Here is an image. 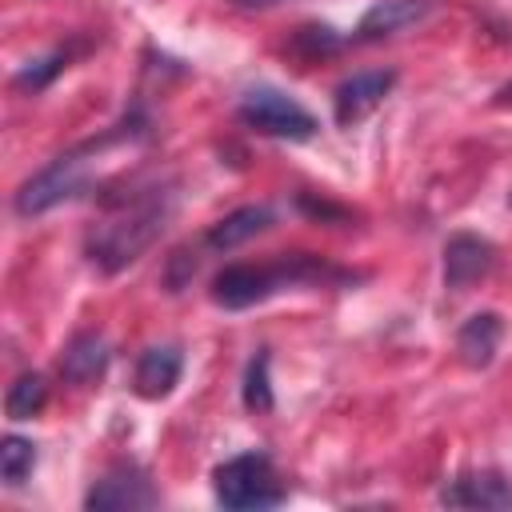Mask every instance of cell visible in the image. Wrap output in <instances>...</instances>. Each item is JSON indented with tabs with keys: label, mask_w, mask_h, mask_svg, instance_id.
<instances>
[{
	"label": "cell",
	"mask_w": 512,
	"mask_h": 512,
	"mask_svg": "<svg viewBox=\"0 0 512 512\" xmlns=\"http://www.w3.org/2000/svg\"><path fill=\"white\" fill-rule=\"evenodd\" d=\"M176 212V196L168 188H148L132 200H120L84 240V252L88 260L104 272V276H116L124 272L128 264H136L156 240L160 232L168 228Z\"/></svg>",
	"instance_id": "obj_1"
},
{
	"label": "cell",
	"mask_w": 512,
	"mask_h": 512,
	"mask_svg": "<svg viewBox=\"0 0 512 512\" xmlns=\"http://www.w3.org/2000/svg\"><path fill=\"white\" fill-rule=\"evenodd\" d=\"M324 280H348V272L340 268H328L320 256H308V252H292V256H280L272 264H228L212 276V300L228 312H240V308H252L284 288H296V284H324Z\"/></svg>",
	"instance_id": "obj_2"
},
{
	"label": "cell",
	"mask_w": 512,
	"mask_h": 512,
	"mask_svg": "<svg viewBox=\"0 0 512 512\" xmlns=\"http://www.w3.org/2000/svg\"><path fill=\"white\" fill-rule=\"evenodd\" d=\"M212 496L228 512H260V508H280L288 500L268 452H240L212 472Z\"/></svg>",
	"instance_id": "obj_3"
},
{
	"label": "cell",
	"mask_w": 512,
	"mask_h": 512,
	"mask_svg": "<svg viewBox=\"0 0 512 512\" xmlns=\"http://www.w3.org/2000/svg\"><path fill=\"white\" fill-rule=\"evenodd\" d=\"M92 152H96V140H92V144H80V148H72V152H60V156L48 160L36 176H28V180L16 188V196H12L16 216H44V212H52L56 204L80 196V192L88 188V168H92L88 156H92Z\"/></svg>",
	"instance_id": "obj_4"
},
{
	"label": "cell",
	"mask_w": 512,
	"mask_h": 512,
	"mask_svg": "<svg viewBox=\"0 0 512 512\" xmlns=\"http://www.w3.org/2000/svg\"><path fill=\"white\" fill-rule=\"evenodd\" d=\"M240 120L248 124V128H256L260 136H272V140H312L316 136V116L300 104V100H292L288 92H280V88H268V84H260V88H248L244 96H240Z\"/></svg>",
	"instance_id": "obj_5"
},
{
	"label": "cell",
	"mask_w": 512,
	"mask_h": 512,
	"mask_svg": "<svg viewBox=\"0 0 512 512\" xmlns=\"http://www.w3.org/2000/svg\"><path fill=\"white\" fill-rule=\"evenodd\" d=\"M156 504H160V492L152 488L148 472H140L136 464H112L84 492L88 512H140V508H156Z\"/></svg>",
	"instance_id": "obj_6"
},
{
	"label": "cell",
	"mask_w": 512,
	"mask_h": 512,
	"mask_svg": "<svg viewBox=\"0 0 512 512\" xmlns=\"http://www.w3.org/2000/svg\"><path fill=\"white\" fill-rule=\"evenodd\" d=\"M496 268V248L476 232H456L444 244V288L464 292Z\"/></svg>",
	"instance_id": "obj_7"
},
{
	"label": "cell",
	"mask_w": 512,
	"mask_h": 512,
	"mask_svg": "<svg viewBox=\"0 0 512 512\" xmlns=\"http://www.w3.org/2000/svg\"><path fill=\"white\" fill-rule=\"evenodd\" d=\"M396 88V72L392 68H372V72H356L348 80L336 84L332 92V112H336V124H356L364 120L376 104H384V96Z\"/></svg>",
	"instance_id": "obj_8"
},
{
	"label": "cell",
	"mask_w": 512,
	"mask_h": 512,
	"mask_svg": "<svg viewBox=\"0 0 512 512\" xmlns=\"http://www.w3.org/2000/svg\"><path fill=\"white\" fill-rule=\"evenodd\" d=\"M436 4H440V0H376V4L360 16V24H356L352 36L364 40V44L400 36V32L424 24V20L436 12Z\"/></svg>",
	"instance_id": "obj_9"
},
{
	"label": "cell",
	"mask_w": 512,
	"mask_h": 512,
	"mask_svg": "<svg viewBox=\"0 0 512 512\" xmlns=\"http://www.w3.org/2000/svg\"><path fill=\"white\" fill-rule=\"evenodd\" d=\"M180 372H184V352L176 344H152L136 356L132 392L140 400H164L180 384Z\"/></svg>",
	"instance_id": "obj_10"
},
{
	"label": "cell",
	"mask_w": 512,
	"mask_h": 512,
	"mask_svg": "<svg viewBox=\"0 0 512 512\" xmlns=\"http://www.w3.org/2000/svg\"><path fill=\"white\" fill-rule=\"evenodd\" d=\"M444 508H512V480L500 472H464L436 496Z\"/></svg>",
	"instance_id": "obj_11"
},
{
	"label": "cell",
	"mask_w": 512,
	"mask_h": 512,
	"mask_svg": "<svg viewBox=\"0 0 512 512\" xmlns=\"http://www.w3.org/2000/svg\"><path fill=\"white\" fill-rule=\"evenodd\" d=\"M108 360H112V352H108V340H104V336H96V332H76V336L64 344L56 368H60L64 384L88 388V384H96V380L104 376Z\"/></svg>",
	"instance_id": "obj_12"
},
{
	"label": "cell",
	"mask_w": 512,
	"mask_h": 512,
	"mask_svg": "<svg viewBox=\"0 0 512 512\" xmlns=\"http://www.w3.org/2000/svg\"><path fill=\"white\" fill-rule=\"evenodd\" d=\"M272 224H276L272 204H244V208L228 212L224 220H216V224L208 228L204 244H208L212 252H232V248H240V244L256 240L260 232H268Z\"/></svg>",
	"instance_id": "obj_13"
},
{
	"label": "cell",
	"mask_w": 512,
	"mask_h": 512,
	"mask_svg": "<svg viewBox=\"0 0 512 512\" xmlns=\"http://www.w3.org/2000/svg\"><path fill=\"white\" fill-rule=\"evenodd\" d=\"M504 336V320L496 312H476L456 332V356L464 368H488Z\"/></svg>",
	"instance_id": "obj_14"
},
{
	"label": "cell",
	"mask_w": 512,
	"mask_h": 512,
	"mask_svg": "<svg viewBox=\"0 0 512 512\" xmlns=\"http://www.w3.org/2000/svg\"><path fill=\"white\" fill-rule=\"evenodd\" d=\"M48 404V380L40 372H20L12 384H8V396H4V412L8 420H32L40 416V408Z\"/></svg>",
	"instance_id": "obj_15"
},
{
	"label": "cell",
	"mask_w": 512,
	"mask_h": 512,
	"mask_svg": "<svg viewBox=\"0 0 512 512\" xmlns=\"http://www.w3.org/2000/svg\"><path fill=\"white\" fill-rule=\"evenodd\" d=\"M268 368H272V356H268V348H260V352L248 360V368H244L240 400H244V408H248V412H272V408H276V396H272V376H268Z\"/></svg>",
	"instance_id": "obj_16"
},
{
	"label": "cell",
	"mask_w": 512,
	"mask_h": 512,
	"mask_svg": "<svg viewBox=\"0 0 512 512\" xmlns=\"http://www.w3.org/2000/svg\"><path fill=\"white\" fill-rule=\"evenodd\" d=\"M32 468H36V444L24 440V436H16V432H8L0 440V476H4V484L8 488H20L32 476Z\"/></svg>",
	"instance_id": "obj_17"
},
{
	"label": "cell",
	"mask_w": 512,
	"mask_h": 512,
	"mask_svg": "<svg viewBox=\"0 0 512 512\" xmlns=\"http://www.w3.org/2000/svg\"><path fill=\"white\" fill-rule=\"evenodd\" d=\"M64 68H68V52L60 48V52H48V56H40V60H28V64L12 76V84H16L20 92H40V88H48Z\"/></svg>",
	"instance_id": "obj_18"
},
{
	"label": "cell",
	"mask_w": 512,
	"mask_h": 512,
	"mask_svg": "<svg viewBox=\"0 0 512 512\" xmlns=\"http://www.w3.org/2000/svg\"><path fill=\"white\" fill-rule=\"evenodd\" d=\"M292 48L312 60V56H324V52L340 48V36H336L328 24H308V28H300V32L292 36Z\"/></svg>",
	"instance_id": "obj_19"
},
{
	"label": "cell",
	"mask_w": 512,
	"mask_h": 512,
	"mask_svg": "<svg viewBox=\"0 0 512 512\" xmlns=\"http://www.w3.org/2000/svg\"><path fill=\"white\" fill-rule=\"evenodd\" d=\"M192 272H196V260H188V248H180V252L168 260V292H180Z\"/></svg>",
	"instance_id": "obj_20"
},
{
	"label": "cell",
	"mask_w": 512,
	"mask_h": 512,
	"mask_svg": "<svg viewBox=\"0 0 512 512\" xmlns=\"http://www.w3.org/2000/svg\"><path fill=\"white\" fill-rule=\"evenodd\" d=\"M236 8H244V12H260V8H276V4H284V0H232Z\"/></svg>",
	"instance_id": "obj_21"
},
{
	"label": "cell",
	"mask_w": 512,
	"mask_h": 512,
	"mask_svg": "<svg viewBox=\"0 0 512 512\" xmlns=\"http://www.w3.org/2000/svg\"><path fill=\"white\" fill-rule=\"evenodd\" d=\"M508 204H512V192H508Z\"/></svg>",
	"instance_id": "obj_22"
}]
</instances>
